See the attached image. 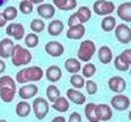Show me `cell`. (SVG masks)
<instances>
[{"label":"cell","mask_w":131,"mask_h":122,"mask_svg":"<svg viewBox=\"0 0 131 122\" xmlns=\"http://www.w3.org/2000/svg\"><path fill=\"white\" fill-rule=\"evenodd\" d=\"M17 92L16 80L10 76H0V98L3 103H12Z\"/></svg>","instance_id":"cell-2"},{"label":"cell","mask_w":131,"mask_h":122,"mask_svg":"<svg viewBox=\"0 0 131 122\" xmlns=\"http://www.w3.org/2000/svg\"><path fill=\"white\" fill-rule=\"evenodd\" d=\"M128 118H130V121H131V110L128 112Z\"/></svg>","instance_id":"cell-46"},{"label":"cell","mask_w":131,"mask_h":122,"mask_svg":"<svg viewBox=\"0 0 131 122\" xmlns=\"http://www.w3.org/2000/svg\"><path fill=\"white\" fill-rule=\"evenodd\" d=\"M24 42H25V46L28 49H34V47L38 46V43H39V37H38L37 33L31 32V33H29V34H26L24 37Z\"/></svg>","instance_id":"cell-29"},{"label":"cell","mask_w":131,"mask_h":122,"mask_svg":"<svg viewBox=\"0 0 131 122\" xmlns=\"http://www.w3.org/2000/svg\"><path fill=\"white\" fill-rule=\"evenodd\" d=\"M45 76H46V79L50 82V83H57L62 79V70L59 66H55V64H52L50 66V67L45 71Z\"/></svg>","instance_id":"cell-19"},{"label":"cell","mask_w":131,"mask_h":122,"mask_svg":"<svg viewBox=\"0 0 131 122\" xmlns=\"http://www.w3.org/2000/svg\"><path fill=\"white\" fill-rule=\"evenodd\" d=\"M37 12H38L41 18H43V20H51L54 16H55V13H57V8H55L54 4L42 3V4H38Z\"/></svg>","instance_id":"cell-11"},{"label":"cell","mask_w":131,"mask_h":122,"mask_svg":"<svg viewBox=\"0 0 131 122\" xmlns=\"http://www.w3.org/2000/svg\"><path fill=\"white\" fill-rule=\"evenodd\" d=\"M38 95V87L36 84H26L18 89V96L23 100H29Z\"/></svg>","instance_id":"cell-14"},{"label":"cell","mask_w":131,"mask_h":122,"mask_svg":"<svg viewBox=\"0 0 131 122\" xmlns=\"http://www.w3.org/2000/svg\"><path fill=\"white\" fill-rule=\"evenodd\" d=\"M64 68L70 74H78L81 71V62L76 58H68L64 62Z\"/></svg>","instance_id":"cell-24"},{"label":"cell","mask_w":131,"mask_h":122,"mask_svg":"<svg viewBox=\"0 0 131 122\" xmlns=\"http://www.w3.org/2000/svg\"><path fill=\"white\" fill-rule=\"evenodd\" d=\"M85 34V26L84 24H78V25H73L70 26L67 30V38L68 39H81Z\"/></svg>","instance_id":"cell-17"},{"label":"cell","mask_w":131,"mask_h":122,"mask_svg":"<svg viewBox=\"0 0 131 122\" xmlns=\"http://www.w3.org/2000/svg\"><path fill=\"white\" fill-rule=\"evenodd\" d=\"M114 67L118 70V71H122V72H125V71H128L130 70V66L128 64H126L121 58H119V55L115 58V60H114Z\"/></svg>","instance_id":"cell-36"},{"label":"cell","mask_w":131,"mask_h":122,"mask_svg":"<svg viewBox=\"0 0 131 122\" xmlns=\"http://www.w3.org/2000/svg\"><path fill=\"white\" fill-rule=\"evenodd\" d=\"M7 23H8V21H7V18L4 17V15L0 13V28H4V26L7 25Z\"/></svg>","instance_id":"cell-41"},{"label":"cell","mask_w":131,"mask_h":122,"mask_svg":"<svg viewBox=\"0 0 131 122\" xmlns=\"http://www.w3.org/2000/svg\"><path fill=\"white\" fill-rule=\"evenodd\" d=\"M30 2H31L33 4H42L45 0H30Z\"/></svg>","instance_id":"cell-44"},{"label":"cell","mask_w":131,"mask_h":122,"mask_svg":"<svg viewBox=\"0 0 131 122\" xmlns=\"http://www.w3.org/2000/svg\"><path fill=\"white\" fill-rule=\"evenodd\" d=\"M76 16H78L79 21L81 24H85V23H88V21L91 20L92 17V11L89 7H86V5H83L78 9V12H76Z\"/></svg>","instance_id":"cell-27"},{"label":"cell","mask_w":131,"mask_h":122,"mask_svg":"<svg viewBox=\"0 0 131 122\" xmlns=\"http://www.w3.org/2000/svg\"><path fill=\"white\" fill-rule=\"evenodd\" d=\"M10 59H12V64L15 67H21V66H28L31 63L33 55L26 47H23L21 45H16Z\"/></svg>","instance_id":"cell-3"},{"label":"cell","mask_w":131,"mask_h":122,"mask_svg":"<svg viewBox=\"0 0 131 122\" xmlns=\"http://www.w3.org/2000/svg\"><path fill=\"white\" fill-rule=\"evenodd\" d=\"M15 42L12 38H3L0 39V58L2 59H8L12 57L15 51Z\"/></svg>","instance_id":"cell-9"},{"label":"cell","mask_w":131,"mask_h":122,"mask_svg":"<svg viewBox=\"0 0 131 122\" xmlns=\"http://www.w3.org/2000/svg\"><path fill=\"white\" fill-rule=\"evenodd\" d=\"M45 76V71L38 66H30V67L21 68L16 74V83L18 84H25V83H34L42 80V77Z\"/></svg>","instance_id":"cell-1"},{"label":"cell","mask_w":131,"mask_h":122,"mask_svg":"<svg viewBox=\"0 0 131 122\" xmlns=\"http://www.w3.org/2000/svg\"><path fill=\"white\" fill-rule=\"evenodd\" d=\"M112 108H114L118 112H123V110L130 108V98L122 93H117L113 98H112Z\"/></svg>","instance_id":"cell-10"},{"label":"cell","mask_w":131,"mask_h":122,"mask_svg":"<svg viewBox=\"0 0 131 122\" xmlns=\"http://www.w3.org/2000/svg\"><path fill=\"white\" fill-rule=\"evenodd\" d=\"M96 51H97L96 43L91 39H84L79 45V49H78V59L84 63L91 62V59L93 58Z\"/></svg>","instance_id":"cell-4"},{"label":"cell","mask_w":131,"mask_h":122,"mask_svg":"<svg viewBox=\"0 0 131 122\" xmlns=\"http://www.w3.org/2000/svg\"><path fill=\"white\" fill-rule=\"evenodd\" d=\"M0 122H8L7 119H0Z\"/></svg>","instance_id":"cell-47"},{"label":"cell","mask_w":131,"mask_h":122,"mask_svg":"<svg viewBox=\"0 0 131 122\" xmlns=\"http://www.w3.org/2000/svg\"><path fill=\"white\" fill-rule=\"evenodd\" d=\"M33 3L30 2V0H21V3L18 5V9H20V12L21 13H24V15H30L33 12Z\"/></svg>","instance_id":"cell-34"},{"label":"cell","mask_w":131,"mask_h":122,"mask_svg":"<svg viewBox=\"0 0 131 122\" xmlns=\"http://www.w3.org/2000/svg\"><path fill=\"white\" fill-rule=\"evenodd\" d=\"M119 58H121L126 64L131 66V49H126L119 54Z\"/></svg>","instance_id":"cell-38"},{"label":"cell","mask_w":131,"mask_h":122,"mask_svg":"<svg viewBox=\"0 0 131 122\" xmlns=\"http://www.w3.org/2000/svg\"><path fill=\"white\" fill-rule=\"evenodd\" d=\"M117 26V20L110 16V15H107V16H104L102 21H101V29L104 32H113Z\"/></svg>","instance_id":"cell-28"},{"label":"cell","mask_w":131,"mask_h":122,"mask_svg":"<svg viewBox=\"0 0 131 122\" xmlns=\"http://www.w3.org/2000/svg\"><path fill=\"white\" fill-rule=\"evenodd\" d=\"M68 122H81V116H80V113H78V112L71 113V116H70V118H68Z\"/></svg>","instance_id":"cell-40"},{"label":"cell","mask_w":131,"mask_h":122,"mask_svg":"<svg viewBox=\"0 0 131 122\" xmlns=\"http://www.w3.org/2000/svg\"><path fill=\"white\" fill-rule=\"evenodd\" d=\"M78 24H81L78 16H76V13H72L70 17H68V21H67V25L68 26H73V25H78Z\"/></svg>","instance_id":"cell-39"},{"label":"cell","mask_w":131,"mask_h":122,"mask_svg":"<svg viewBox=\"0 0 131 122\" xmlns=\"http://www.w3.org/2000/svg\"><path fill=\"white\" fill-rule=\"evenodd\" d=\"M31 112V106L30 104L24 100V101H20L17 105H16V114L20 117V118H26Z\"/></svg>","instance_id":"cell-25"},{"label":"cell","mask_w":131,"mask_h":122,"mask_svg":"<svg viewBox=\"0 0 131 122\" xmlns=\"http://www.w3.org/2000/svg\"><path fill=\"white\" fill-rule=\"evenodd\" d=\"M115 38L118 42L127 45L131 42V29L126 24H117L115 26Z\"/></svg>","instance_id":"cell-8"},{"label":"cell","mask_w":131,"mask_h":122,"mask_svg":"<svg viewBox=\"0 0 131 122\" xmlns=\"http://www.w3.org/2000/svg\"><path fill=\"white\" fill-rule=\"evenodd\" d=\"M98 60H100L102 64H109L112 60H113V53H112V49L104 45L98 49Z\"/></svg>","instance_id":"cell-21"},{"label":"cell","mask_w":131,"mask_h":122,"mask_svg":"<svg viewBox=\"0 0 131 122\" xmlns=\"http://www.w3.org/2000/svg\"><path fill=\"white\" fill-rule=\"evenodd\" d=\"M5 68H7V66H5V62L0 58V75L2 74H4V71H5Z\"/></svg>","instance_id":"cell-42"},{"label":"cell","mask_w":131,"mask_h":122,"mask_svg":"<svg viewBox=\"0 0 131 122\" xmlns=\"http://www.w3.org/2000/svg\"><path fill=\"white\" fill-rule=\"evenodd\" d=\"M51 122H66V118L64 117H60V116H58V117H55Z\"/></svg>","instance_id":"cell-43"},{"label":"cell","mask_w":131,"mask_h":122,"mask_svg":"<svg viewBox=\"0 0 131 122\" xmlns=\"http://www.w3.org/2000/svg\"><path fill=\"white\" fill-rule=\"evenodd\" d=\"M67 97L71 103H73L75 105H84L85 101H86V97L79 91L76 89V88H70V89H67Z\"/></svg>","instance_id":"cell-16"},{"label":"cell","mask_w":131,"mask_h":122,"mask_svg":"<svg viewBox=\"0 0 131 122\" xmlns=\"http://www.w3.org/2000/svg\"><path fill=\"white\" fill-rule=\"evenodd\" d=\"M97 116L100 121L107 122L113 118V110L107 104H97Z\"/></svg>","instance_id":"cell-18"},{"label":"cell","mask_w":131,"mask_h":122,"mask_svg":"<svg viewBox=\"0 0 131 122\" xmlns=\"http://www.w3.org/2000/svg\"><path fill=\"white\" fill-rule=\"evenodd\" d=\"M70 83L73 88L76 89H80V88H84L85 82H84V76L79 75V74H72V76L70 77Z\"/></svg>","instance_id":"cell-32"},{"label":"cell","mask_w":131,"mask_h":122,"mask_svg":"<svg viewBox=\"0 0 131 122\" xmlns=\"http://www.w3.org/2000/svg\"><path fill=\"white\" fill-rule=\"evenodd\" d=\"M31 108H33V112H34V114L38 119H45L46 116L49 114V109H50L47 100L42 98V97H36L33 100Z\"/></svg>","instance_id":"cell-5"},{"label":"cell","mask_w":131,"mask_h":122,"mask_svg":"<svg viewBox=\"0 0 131 122\" xmlns=\"http://www.w3.org/2000/svg\"><path fill=\"white\" fill-rule=\"evenodd\" d=\"M5 34L15 41H21L25 37V28L23 24H8L5 28Z\"/></svg>","instance_id":"cell-7"},{"label":"cell","mask_w":131,"mask_h":122,"mask_svg":"<svg viewBox=\"0 0 131 122\" xmlns=\"http://www.w3.org/2000/svg\"><path fill=\"white\" fill-rule=\"evenodd\" d=\"M107 87L114 93H122L126 89V80L121 76H113L107 80Z\"/></svg>","instance_id":"cell-13"},{"label":"cell","mask_w":131,"mask_h":122,"mask_svg":"<svg viewBox=\"0 0 131 122\" xmlns=\"http://www.w3.org/2000/svg\"><path fill=\"white\" fill-rule=\"evenodd\" d=\"M30 29L31 32H34V33H42L43 30L46 29V24H45V21H43V18H34V20H31V23H30Z\"/></svg>","instance_id":"cell-31"},{"label":"cell","mask_w":131,"mask_h":122,"mask_svg":"<svg viewBox=\"0 0 131 122\" xmlns=\"http://www.w3.org/2000/svg\"><path fill=\"white\" fill-rule=\"evenodd\" d=\"M45 51H46L47 55H50V57L58 58V57H60V55H63L64 46L58 41H50L45 45Z\"/></svg>","instance_id":"cell-12"},{"label":"cell","mask_w":131,"mask_h":122,"mask_svg":"<svg viewBox=\"0 0 131 122\" xmlns=\"http://www.w3.org/2000/svg\"><path fill=\"white\" fill-rule=\"evenodd\" d=\"M52 4L55 5V8L60 9V11H73L78 7V2L76 0H52Z\"/></svg>","instance_id":"cell-20"},{"label":"cell","mask_w":131,"mask_h":122,"mask_svg":"<svg viewBox=\"0 0 131 122\" xmlns=\"http://www.w3.org/2000/svg\"><path fill=\"white\" fill-rule=\"evenodd\" d=\"M115 11V5L109 0H96L93 3V12L98 16H107Z\"/></svg>","instance_id":"cell-6"},{"label":"cell","mask_w":131,"mask_h":122,"mask_svg":"<svg viewBox=\"0 0 131 122\" xmlns=\"http://www.w3.org/2000/svg\"><path fill=\"white\" fill-rule=\"evenodd\" d=\"M3 15H4V17L7 18V21H13V20H16V17H17V8L13 7V5L7 7V8L3 11Z\"/></svg>","instance_id":"cell-35"},{"label":"cell","mask_w":131,"mask_h":122,"mask_svg":"<svg viewBox=\"0 0 131 122\" xmlns=\"http://www.w3.org/2000/svg\"><path fill=\"white\" fill-rule=\"evenodd\" d=\"M8 3V0H0V7H3V5H5Z\"/></svg>","instance_id":"cell-45"},{"label":"cell","mask_w":131,"mask_h":122,"mask_svg":"<svg viewBox=\"0 0 131 122\" xmlns=\"http://www.w3.org/2000/svg\"><path fill=\"white\" fill-rule=\"evenodd\" d=\"M59 96H60V91H59V88L57 85L51 84V85L47 87V89H46V97H47V100H49L50 103H54Z\"/></svg>","instance_id":"cell-30"},{"label":"cell","mask_w":131,"mask_h":122,"mask_svg":"<svg viewBox=\"0 0 131 122\" xmlns=\"http://www.w3.org/2000/svg\"><path fill=\"white\" fill-rule=\"evenodd\" d=\"M52 108H54V110H57V112H60V113L67 112V110L70 109V103H68V98L59 96V97L55 100V101L52 103Z\"/></svg>","instance_id":"cell-26"},{"label":"cell","mask_w":131,"mask_h":122,"mask_svg":"<svg viewBox=\"0 0 131 122\" xmlns=\"http://www.w3.org/2000/svg\"><path fill=\"white\" fill-rule=\"evenodd\" d=\"M63 30H64V24L60 20H52L47 25V33L52 37H57V36L62 34Z\"/></svg>","instance_id":"cell-22"},{"label":"cell","mask_w":131,"mask_h":122,"mask_svg":"<svg viewBox=\"0 0 131 122\" xmlns=\"http://www.w3.org/2000/svg\"><path fill=\"white\" fill-rule=\"evenodd\" d=\"M84 114H85L86 118H88L89 122H100L98 116H97V104L88 103L84 108Z\"/></svg>","instance_id":"cell-23"},{"label":"cell","mask_w":131,"mask_h":122,"mask_svg":"<svg viewBox=\"0 0 131 122\" xmlns=\"http://www.w3.org/2000/svg\"><path fill=\"white\" fill-rule=\"evenodd\" d=\"M85 89H86V93L88 95H96L97 93V84L93 82V80H86L85 82Z\"/></svg>","instance_id":"cell-37"},{"label":"cell","mask_w":131,"mask_h":122,"mask_svg":"<svg viewBox=\"0 0 131 122\" xmlns=\"http://www.w3.org/2000/svg\"><path fill=\"white\" fill-rule=\"evenodd\" d=\"M117 16L125 23H131V3L126 2L119 4L117 8Z\"/></svg>","instance_id":"cell-15"},{"label":"cell","mask_w":131,"mask_h":122,"mask_svg":"<svg viewBox=\"0 0 131 122\" xmlns=\"http://www.w3.org/2000/svg\"><path fill=\"white\" fill-rule=\"evenodd\" d=\"M81 71H83V76L84 77H88V79H91L92 76H94L96 71H97V67L91 63V62H86L84 64V67H81Z\"/></svg>","instance_id":"cell-33"}]
</instances>
